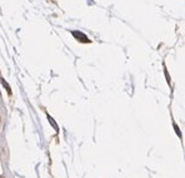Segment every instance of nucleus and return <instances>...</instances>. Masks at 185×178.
<instances>
[{
    "label": "nucleus",
    "instance_id": "nucleus-1",
    "mask_svg": "<svg viewBox=\"0 0 185 178\" xmlns=\"http://www.w3.org/2000/svg\"><path fill=\"white\" fill-rule=\"evenodd\" d=\"M73 35L77 38L78 40H80V41H84V43H88V38H86V35L85 34H83V33H80V32H73Z\"/></svg>",
    "mask_w": 185,
    "mask_h": 178
},
{
    "label": "nucleus",
    "instance_id": "nucleus-2",
    "mask_svg": "<svg viewBox=\"0 0 185 178\" xmlns=\"http://www.w3.org/2000/svg\"><path fill=\"white\" fill-rule=\"evenodd\" d=\"M0 80H1V83L4 84V87H5V88H6V90H8V93H10L11 90H10V87H9V85H8V83H6V82H5V80H4V79H0Z\"/></svg>",
    "mask_w": 185,
    "mask_h": 178
}]
</instances>
